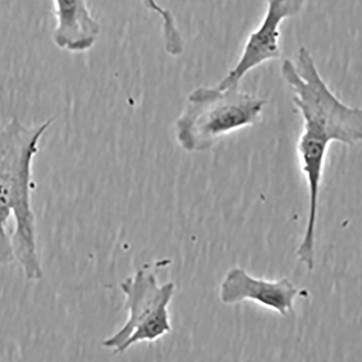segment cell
<instances>
[{
  "mask_svg": "<svg viewBox=\"0 0 362 362\" xmlns=\"http://www.w3.org/2000/svg\"><path fill=\"white\" fill-rule=\"evenodd\" d=\"M266 103L238 87H199L176 120V140L187 152H204L226 136L259 123Z\"/></svg>",
  "mask_w": 362,
  "mask_h": 362,
  "instance_id": "6da1fadb",
  "label": "cell"
},
{
  "mask_svg": "<svg viewBox=\"0 0 362 362\" xmlns=\"http://www.w3.org/2000/svg\"><path fill=\"white\" fill-rule=\"evenodd\" d=\"M281 71L303 116V132L329 144L352 146L361 140V109L345 104L332 92L308 48L300 47L296 64L286 59Z\"/></svg>",
  "mask_w": 362,
  "mask_h": 362,
  "instance_id": "7a4b0ae2",
  "label": "cell"
},
{
  "mask_svg": "<svg viewBox=\"0 0 362 362\" xmlns=\"http://www.w3.org/2000/svg\"><path fill=\"white\" fill-rule=\"evenodd\" d=\"M129 312L124 325L103 341L107 349L122 354L142 342H155L172 330L168 307L175 293V284H158L156 276L140 269L120 284Z\"/></svg>",
  "mask_w": 362,
  "mask_h": 362,
  "instance_id": "3957f363",
  "label": "cell"
},
{
  "mask_svg": "<svg viewBox=\"0 0 362 362\" xmlns=\"http://www.w3.org/2000/svg\"><path fill=\"white\" fill-rule=\"evenodd\" d=\"M267 11L259 25L250 35L235 66L217 85L220 88L238 87L252 70L281 57L280 27L282 23L300 13L308 0H265Z\"/></svg>",
  "mask_w": 362,
  "mask_h": 362,
  "instance_id": "277c9868",
  "label": "cell"
},
{
  "mask_svg": "<svg viewBox=\"0 0 362 362\" xmlns=\"http://www.w3.org/2000/svg\"><path fill=\"white\" fill-rule=\"evenodd\" d=\"M300 291L286 278L267 281L255 278L240 267L228 271L220 288V299L225 305H235L246 300L287 316L293 312L295 298Z\"/></svg>",
  "mask_w": 362,
  "mask_h": 362,
  "instance_id": "5b68a950",
  "label": "cell"
},
{
  "mask_svg": "<svg viewBox=\"0 0 362 362\" xmlns=\"http://www.w3.org/2000/svg\"><path fill=\"white\" fill-rule=\"evenodd\" d=\"M330 144L303 132L297 144V153L309 192V218L304 240L297 251L301 262L310 271L315 267V228L320 187Z\"/></svg>",
  "mask_w": 362,
  "mask_h": 362,
  "instance_id": "8992f818",
  "label": "cell"
},
{
  "mask_svg": "<svg viewBox=\"0 0 362 362\" xmlns=\"http://www.w3.org/2000/svg\"><path fill=\"white\" fill-rule=\"evenodd\" d=\"M54 11L53 40L59 48L83 52L95 45L101 27L90 13L86 0H54Z\"/></svg>",
  "mask_w": 362,
  "mask_h": 362,
  "instance_id": "52a82bcc",
  "label": "cell"
}]
</instances>
